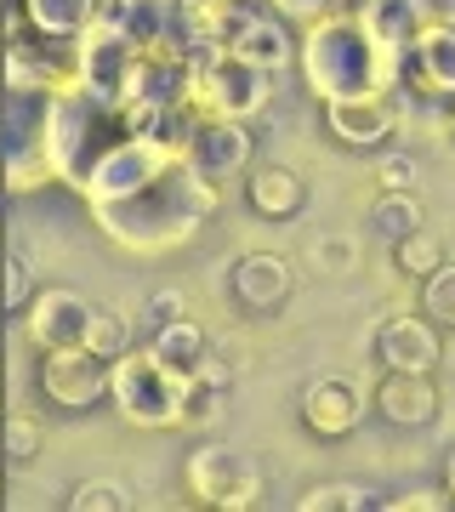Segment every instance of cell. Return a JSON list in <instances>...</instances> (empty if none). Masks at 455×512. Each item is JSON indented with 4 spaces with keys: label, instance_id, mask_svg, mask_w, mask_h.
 I'll return each mask as SVG.
<instances>
[{
    "label": "cell",
    "instance_id": "obj_1",
    "mask_svg": "<svg viewBox=\"0 0 455 512\" xmlns=\"http://www.w3.org/2000/svg\"><path fill=\"white\" fill-rule=\"evenodd\" d=\"M80 194L126 251H171L217 211V183L200 177L171 137H120Z\"/></svg>",
    "mask_w": 455,
    "mask_h": 512
},
{
    "label": "cell",
    "instance_id": "obj_2",
    "mask_svg": "<svg viewBox=\"0 0 455 512\" xmlns=\"http://www.w3.org/2000/svg\"><path fill=\"white\" fill-rule=\"evenodd\" d=\"M302 74H308V92L319 103H347V97H387L399 92V69L404 57L387 52L382 40L364 29V18L347 6L336 18L308 23L302 40Z\"/></svg>",
    "mask_w": 455,
    "mask_h": 512
},
{
    "label": "cell",
    "instance_id": "obj_3",
    "mask_svg": "<svg viewBox=\"0 0 455 512\" xmlns=\"http://www.w3.org/2000/svg\"><path fill=\"white\" fill-rule=\"evenodd\" d=\"M109 399L120 404V416L137 427H177V421L200 416L217 393H205L194 382V370L165 365L154 348H126L109 365Z\"/></svg>",
    "mask_w": 455,
    "mask_h": 512
},
{
    "label": "cell",
    "instance_id": "obj_4",
    "mask_svg": "<svg viewBox=\"0 0 455 512\" xmlns=\"http://www.w3.org/2000/svg\"><path fill=\"white\" fill-rule=\"evenodd\" d=\"M268 97H273V74H262V69H251V63L228 57L222 46L188 52V103H182V109L251 120V114L268 109Z\"/></svg>",
    "mask_w": 455,
    "mask_h": 512
},
{
    "label": "cell",
    "instance_id": "obj_5",
    "mask_svg": "<svg viewBox=\"0 0 455 512\" xmlns=\"http://www.w3.org/2000/svg\"><path fill=\"white\" fill-rule=\"evenodd\" d=\"M182 126L171 131V143L188 154V165L200 171V177H211V183H222V177H234V171H245L251 165V131H245V120H228V114H200V109H182L177 114Z\"/></svg>",
    "mask_w": 455,
    "mask_h": 512
},
{
    "label": "cell",
    "instance_id": "obj_6",
    "mask_svg": "<svg viewBox=\"0 0 455 512\" xmlns=\"http://www.w3.org/2000/svg\"><path fill=\"white\" fill-rule=\"evenodd\" d=\"M40 393L57 410H91L109 399V365L91 348H40Z\"/></svg>",
    "mask_w": 455,
    "mask_h": 512
},
{
    "label": "cell",
    "instance_id": "obj_7",
    "mask_svg": "<svg viewBox=\"0 0 455 512\" xmlns=\"http://www.w3.org/2000/svg\"><path fill=\"white\" fill-rule=\"evenodd\" d=\"M188 484L205 507H251L256 490H262V473H256L251 456H239L228 444H200L188 456Z\"/></svg>",
    "mask_w": 455,
    "mask_h": 512
},
{
    "label": "cell",
    "instance_id": "obj_8",
    "mask_svg": "<svg viewBox=\"0 0 455 512\" xmlns=\"http://www.w3.org/2000/svg\"><path fill=\"white\" fill-rule=\"evenodd\" d=\"M399 80H410L421 97L450 103L455 97V18H427L404 46V69Z\"/></svg>",
    "mask_w": 455,
    "mask_h": 512
},
{
    "label": "cell",
    "instance_id": "obj_9",
    "mask_svg": "<svg viewBox=\"0 0 455 512\" xmlns=\"http://www.w3.org/2000/svg\"><path fill=\"white\" fill-rule=\"evenodd\" d=\"M438 359H444V330L427 319V313H393L376 336V365L382 370H416V376H433Z\"/></svg>",
    "mask_w": 455,
    "mask_h": 512
},
{
    "label": "cell",
    "instance_id": "obj_10",
    "mask_svg": "<svg viewBox=\"0 0 455 512\" xmlns=\"http://www.w3.org/2000/svg\"><path fill=\"white\" fill-rule=\"evenodd\" d=\"M291 285H296V274L279 251H245L228 268V296L245 313H279L291 302Z\"/></svg>",
    "mask_w": 455,
    "mask_h": 512
},
{
    "label": "cell",
    "instance_id": "obj_11",
    "mask_svg": "<svg viewBox=\"0 0 455 512\" xmlns=\"http://www.w3.org/2000/svg\"><path fill=\"white\" fill-rule=\"evenodd\" d=\"M222 52L239 57V63H251V69H262V74H279L296 57V40H291V29H285L279 12H245L239 23H228Z\"/></svg>",
    "mask_w": 455,
    "mask_h": 512
},
{
    "label": "cell",
    "instance_id": "obj_12",
    "mask_svg": "<svg viewBox=\"0 0 455 512\" xmlns=\"http://www.w3.org/2000/svg\"><path fill=\"white\" fill-rule=\"evenodd\" d=\"M444 399H438L433 376H416V370H382L376 382V416L387 427H433Z\"/></svg>",
    "mask_w": 455,
    "mask_h": 512
},
{
    "label": "cell",
    "instance_id": "obj_13",
    "mask_svg": "<svg viewBox=\"0 0 455 512\" xmlns=\"http://www.w3.org/2000/svg\"><path fill=\"white\" fill-rule=\"evenodd\" d=\"M325 126L336 143L347 148H382L399 126V103L387 97H347V103H325Z\"/></svg>",
    "mask_w": 455,
    "mask_h": 512
},
{
    "label": "cell",
    "instance_id": "obj_14",
    "mask_svg": "<svg viewBox=\"0 0 455 512\" xmlns=\"http://www.w3.org/2000/svg\"><path fill=\"white\" fill-rule=\"evenodd\" d=\"M86 319H91V302L63 291V285H46V291L29 296V330H35L40 348H80Z\"/></svg>",
    "mask_w": 455,
    "mask_h": 512
},
{
    "label": "cell",
    "instance_id": "obj_15",
    "mask_svg": "<svg viewBox=\"0 0 455 512\" xmlns=\"http://www.w3.org/2000/svg\"><path fill=\"white\" fill-rule=\"evenodd\" d=\"M359 410H364V393L342 376H325V382H313L302 393V427H308L313 439H347L353 427H359Z\"/></svg>",
    "mask_w": 455,
    "mask_h": 512
},
{
    "label": "cell",
    "instance_id": "obj_16",
    "mask_svg": "<svg viewBox=\"0 0 455 512\" xmlns=\"http://www.w3.org/2000/svg\"><path fill=\"white\" fill-rule=\"evenodd\" d=\"M245 200H251L256 217L291 222V217H302V205H308V183L296 177L291 165H251V177H245Z\"/></svg>",
    "mask_w": 455,
    "mask_h": 512
},
{
    "label": "cell",
    "instance_id": "obj_17",
    "mask_svg": "<svg viewBox=\"0 0 455 512\" xmlns=\"http://www.w3.org/2000/svg\"><path fill=\"white\" fill-rule=\"evenodd\" d=\"M353 12H359L364 29L382 40L387 52H399V57H404V46H410V35L433 18V6H427V0H359Z\"/></svg>",
    "mask_w": 455,
    "mask_h": 512
},
{
    "label": "cell",
    "instance_id": "obj_18",
    "mask_svg": "<svg viewBox=\"0 0 455 512\" xmlns=\"http://www.w3.org/2000/svg\"><path fill=\"white\" fill-rule=\"evenodd\" d=\"M97 18L131 46H165V23H171V0H97Z\"/></svg>",
    "mask_w": 455,
    "mask_h": 512
},
{
    "label": "cell",
    "instance_id": "obj_19",
    "mask_svg": "<svg viewBox=\"0 0 455 512\" xmlns=\"http://www.w3.org/2000/svg\"><path fill=\"white\" fill-rule=\"evenodd\" d=\"M97 18V0H23V23L40 40H74Z\"/></svg>",
    "mask_w": 455,
    "mask_h": 512
},
{
    "label": "cell",
    "instance_id": "obj_20",
    "mask_svg": "<svg viewBox=\"0 0 455 512\" xmlns=\"http://www.w3.org/2000/svg\"><path fill=\"white\" fill-rule=\"evenodd\" d=\"M148 348L160 353L165 365H177V370H194L211 353V336H205L188 313H171V319H160V330H154V342Z\"/></svg>",
    "mask_w": 455,
    "mask_h": 512
},
{
    "label": "cell",
    "instance_id": "obj_21",
    "mask_svg": "<svg viewBox=\"0 0 455 512\" xmlns=\"http://www.w3.org/2000/svg\"><path fill=\"white\" fill-rule=\"evenodd\" d=\"M393 262H399L410 279H427L433 268L450 262V251H444V239H438L433 228H410L404 239H393Z\"/></svg>",
    "mask_w": 455,
    "mask_h": 512
},
{
    "label": "cell",
    "instance_id": "obj_22",
    "mask_svg": "<svg viewBox=\"0 0 455 512\" xmlns=\"http://www.w3.org/2000/svg\"><path fill=\"white\" fill-rule=\"evenodd\" d=\"M370 222H376V234L393 245V239H404L410 228H421V205L410 188H382V200H376V211H370Z\"/></svg>",
    "mask_w": 455,
    "mask_h": 512
},
{
    "label": "cell",
    "instance_id": "obj_23",
    "mask_svg": "<svg viewBox=\"0 0 455 512\" xmlns=\"http://www.w3.org/2000/svg\"><path fill=\"white\" fill-rule=\"evenodd\" d=\"M80 348H91L103 365H114L120 353L131 348V330H126V319L120 313H109V308H91V319H86V336H80Z\"/></svg>",
    "mask_w": 455,
    "mask_h": 512
},
{
    "label": "cell",
    "instance_id": "obj_24",
    "mask_svg": "<svg viewBox=\"0 0 455 512\" xmlns=\"http://www.w3.org/2000/svg\"><path fill=\"white\" fill-rule=\"evenodd\" d=\"M421 313L438 330H455V262H444V268H433L421 279Z\"/></svg>",
    "mask_w": 455,
    "mask_h": 512
},
{
    "label": "cell",
    "instance_id": "obj_25",
    "mask_svg": "<svg viewBox=\"0 0 455 512\" xmlns=\"http://www.w3.org/2000/svg\"><path fill=\"white\" fill-rule=\"evenodd\" d=\"M296 507L302 512H364V507H376V495L353 490V484H313Z\"/></svg>",
    "mask_w": 455,
    "mask_h": 512
},
{
    "label": "cell",
    "instance_id": "obj_26",
    "mask_svg": "<svg viewBox=\"0 0 455 512\" xmlns=\"http://www.w3.org/2000/svg\"><path fill=\"white\" fill-rule=\"evenodd\" d=\"M268 12H279V18H296V23H319V18H336V12H347L353 0H262Z\"/></svg>",
    "mask_w": 455,
    "mask_h": 512
},
{
    "label": "cell",
    "instance_id": "obj_27",
    "mask_svg": "<svg viewBox=\"0 0 455 512\" xmlns=\"http://www.w3.org/2000/svg\"><path fill=\"white\" fill-rule=\"evenodd\" d=\"M35 450H40V421L12 416L6 421V456L12 461H35Z\"/></svg>",
    "mask_w": 455,
    "mask_h": 512
},
{
    "label": "cell",
    "instance_id": "obj_28",
    "mask_svg": "<svg viewBox=\"0 0 455 512\" xmlns=\"http://www.w3.org/2000/svg\"><path fill=\"white\" fill-rule=\"evenodd\" d=\"M74 512H120L126 507V495L114 490V484H80V490L69 495Z\"/></svg>",
    "mask_w": 455,
    "mask_h": 512
},
{
    "label": "cell",
    "instance_id": "obj_29",
    "mask_svg": "<svg viewBox=\"0 0 455 512\" xmlns=\"http://www.w3.org/2000/svg\"><path fill=\"white\" fill-rule=\"evenodd\" d=\"M35 291H40V285L29 279V268H23L18 256H6V308H12V313H23Z\"/></svg>",
    "mask_w": 455,
    "mask_h": 512
},
{
    "label": "cell",
    "instance_id": "obj_30",
    "mask_svg": "<svg viewBox=\"0 0 455 512\" xmlns=\"http://www.w3.org/2000/svg\"><path fill=\"white\" fill-rule=\"evenodd\" d=\"M376 507H387V512H404V507L438 512V507H450V495H444V490H410V495H387V501H376Z\"/></svg>",
    "mask_w": 455,
    "mask_h": 512
},
{
    "label": "cell",
    "instance_id": "obj_31",
    "mask_svg": "<svg viewBox=\"0 0 455 512\" xmlns=\"http://www.w3.org/2000/svg\"><path fill=\"white\" fill-rule=\"evenodd\" d=\"M353 262V245L347 239H325V245H313V268H347Z\"/></svg>",
    "mask_w": 455,
    "mask_h": 512
},
{
    "label": "cell",
    "instance_id": "obj_32",
    "mask_svg": "<svg viewBox=\"0 0 455 512\" xmlns=\"http://www.w3.org/2000/svg\"><path fill=\"white\" fill-rule=\"evenodd\" d=\"M194 382H200L205 393H222V387H228V365H217V359L205 353L200 365H194Z\"/></svg>",
    "mask_w": 455,
    "mask_h": 512
},
{
    "label": "cell",
    "instance_id": "obj_33",
    "mask_svg": "<svg viewBox=\"0 0 455 512\" xmlns=\"http://www.w3.org/2000/svg\"><path fill=\"white\" fill-rule=\"evenodd\" d=\"M382 188H416V165L387 160V165H382Z\"/></svg>",
    "mask_w": 455,
    "mask_h": 512
},
{
    "label": "cell",
    "instance_id": "obj_34",
    "mask_svg": "<svg viewBox=\"0 0 455 512\" xmlns=\"http://www.w3.org/2000/svg\"><path fill=\"white\" fill-rule=\"evenodd\" d=\"M444 495H450V507H455V450H450V461H444Z\"/></svg>",
    "mask_w": 455,
    "mask_h": 512
},
{
    "label": "cell",
    "instance_id": "obj_35",
    "mask_svg": "<svg viewBox=\"0 0 455 512\" xmlns=\"http://www.w3.org/2000/svg\"><path fill=\"white\" fill-rule=\"evenodd\" d=\"M444 126H450V137H455V97H450V114H444Z\"/></svg>",
    "mask_w": 455,
    "mask_h": 512
},
{
    "label": "cell",
    "instance_id": "obj_36",
    "mask_svg": "<svg viewBox=\"0 0 455 512\" xmlns=\"http://www.w3.org/2000/svg\"><path fill=\"white\" fill-rule=\"evenodd\" d=\"M0 410H6V370H0Z\"/></svg>",
    "mask_w": 455,
    "mask_h": 512
},
{
    "label": "cell",
    "instance_id": "obj_37",
    "mask_svg": "<svg viewBox=\"0 0 455 512\" xmlns=\"http://www.w3.org/2000/svg\"><path fill=\"white\" fill-rule=\"evenodd\" d=\"M0 501H6V478H0Z\"/></svg>",
    "mask_w": 455,
    "mask_h": 512
},
{
    "label": "cell",
    "instance_id": "obj_38",
    "mask_svg": "<svg viewBox=\"0 0 455 512\" xmlns=\"http://www.w3.org/2000/svg\"><path fill=\"white\" fill-rule=\"evenodd\" d=\"M0 12H6V0H0Z\"/></svg>",
    "mask_w": 455,
    "mask_h": 512
}]
</instances>
